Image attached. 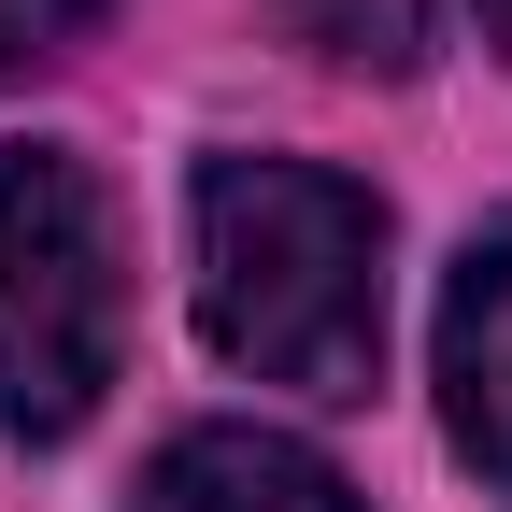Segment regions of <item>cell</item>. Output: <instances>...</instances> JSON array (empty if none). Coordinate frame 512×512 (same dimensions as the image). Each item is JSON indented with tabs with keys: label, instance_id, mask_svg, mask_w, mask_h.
<instances>
[{
	"label": "cell",
	"instance_id": "cell-2",
	"mask_svg": "<svg viewBox=\"0 0 512 512\" xmlns=\"http://www.w3.org/2000/svg\"><path fill=\"white\" fill-rule=\"evenodd\" d=\"M128 356V242L72 143H0V441H72Z\"/></svg>",
	"mask_w": 512,
	"mask_h": 512
},
{
	"label": "cell",
	"instance_id": "cell-1",
	"mask_svg": "<svg viewBox=\"0 0 512 512\" xmlns=\"http://www.w3.org/2000/svg\"><path fill=\"white\" fill-rule=\"evenodd\" d=\"M200 328L285 399H370L384 370V200L313 157H214L200 200Z\"/></svg>",
	"mask_w": 512,
	"mask_h": 512
},
{
	"label": "cell",
	"instance_id": "cell-4",
	"mask_svg": "<svg viewBox=\"0 0 512 512\" xmlns=\"http://www.w3.org/2000/svg\"><path fill=\"white\" fill-rule=\"evenodd\" d=\"M128 512H356V484L285 427H185Z\"/></svg>",
	"mask_w": 512,
	"mask_h": 512
},
{
	"label": "cell",
	"instance_id": "cell-5",
	"mask_svg": "<svg viewBox=\"0 0 512 512\" xmlns=\"http://www.w3.org/2000/svg\"><path fill=\"white\" fill-rule=\"evenodd\" d=\"M114 0H0V72H29V57H72Z\"/></svg>",
	"mask_w": 512,
	"mask_h": 512
},
{
	"label": "cell",
	"instance_id": "cell-6",
	"mask_svg": "<svg viewBox=\"0 0 512 512\" xmlns=\"http://www.w3.org/2000/svg\"><path fill=\"white\" fill-rule=\"evenodd\" d=\"M484 43H498V57H512V0H484Z\"/></svg>",
	"mask_w": 512,
	"mask_h": 512
},
{
	"label": "cell",
	"instance_id": "cell-3",
	"mask_svg": "<svg viewBox=\"0 0 512 512\" xmlns=\"http://www.w3.org/2000/svg\"><path fill=\"white\" fill-rule=\"evenodd\" d=\"M441 427H456V456L512 498V214L470 228L456 285H441Z\"/></svg>",
	"mask_w": 512,
	"mask_h": 512
}]
</instances>
